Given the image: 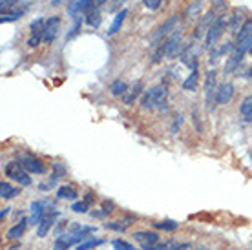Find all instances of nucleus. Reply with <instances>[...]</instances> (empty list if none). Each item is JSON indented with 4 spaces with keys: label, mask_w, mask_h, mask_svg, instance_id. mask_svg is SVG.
<instances>
[{
    "label": "nucleus",
    "mask_w": 252,
    "mask_h": 250,
    "mask_svg": "<svg viewBox=\"0 0 252 250\" xmlns=\"http://www.w3.org/2000/svg\"><path fill=\"white\" fill-rule=\"evenodd\" d=\"M9 214V208H4L2 212H0V219H6V216Z\"/></svg>",
    "instance_id": "a18cd8bd"
},
{
    "label": "nucleus",
    "mask_w": 252,
    "mask_h": 250,
    "mask_svg": "<svg viewBox=\"0 0 252 250\" xmlns=\"http://www.w3.org/2000/svg\"><path fill=\"white\" fill-rule=\"evenodd\" d=\"M19 188H15V187H11L9 183H6V181H2L0 183V195L4 197V199H13V197H17L19 195Z\"/></svg>",
    "instance_id": "aec40b11"
},
{
    "label": "nucleus",
    "mask_w": 252,
    "mask_h": 250,
    "mask_svg": "<svg viewBox=\"0 0 252 250\" xmlns=\"http://www.w3.org/2000/svg\"><path fill=\"white\" fill-rule=\"evenodd\" d=\"M154 226H156V228H159V230L174 232V230H177L179 223H177V221H174V219H166V221H158V223H154Z\"/></svg>",
    "instance_id": "cd10ccee"
},
{
    "label": "nucleus",
    "mask_w": 252,
    "mask_h": 250,
    "mask_svg": "<svg viewBox=\"0 0 252 250\" xmlns=\"http://www.w3.org/2000/svg\"><path fill=\"white\" fill-rule=\"evenodd\" d=\"M81 28V19H75V24H73V28H71V31L68 33V38H71L73 35L77 33V30Z\"/></svg>",
    "instance_id": "79ce46f5"
},
{
    "label": "nucleus",
    "mask_w": 252,
    "mask_h": 250,
    "mask_svg": "<svg viewBox=\"0 0 252 250\" xmlns=\"http://www.w3.org/2000/svg\"><path fill=\"white\" fill-rule=\"evenodd\" d=\"M166 99H168V92L164 86L150 88L143 99H141V106L145 110H164L166 108Z\"/></svg>",
    "instance_id": "f257e3e1"
},
{
    "label": "nucleus",
    "mask_w": 252,
    "mask_h": 250,
    "mask_svg": "<svg viewBox=\"0 0 252 250\" xmlns=\"http://www.w3.org/2000/svg\"><path fill=\"white\" fill-rule=\"evenodd\" d=\"M176 245H177L176 241H164V243H158L152 250H172Z\"/></svg>",
    "instance_id": "c9c22d12"
},
{
    "label": "nucleus",
    "mask_w": 252,
    "mask_h": 250,
    "mask_svg": "<svg viewBox=\"0 0 252 250\" xmlns=\"http://www.w3.org/2000/svg\"><path fill=\"white\" fill-rule=\"evenodd\" d=\"M241 59H243V53H241L240 50H234L232 53H230V57H228L227 64H225V73H232L234 69L240 66Z\"/></svg>",
    "instance_id": "2eb2a0df"
},
{
    "label": "nucleus",
    "mask_w": 252,
    "mask_h": 250,
    "mask_svg": "<svg viewBox=\"0 0 252 250\" xmlns=\"http://www.w3.org/2000/svg\"><path fill=\"white\" fill-rule=\"evenodd\" d=\"M243 19V9H234L232 13V19H230V30L234 31H238V22H241Z\"/></svg>",
    "instance_id": "7c9ffc66"
},
{
    "label": "nucleus",
    "mask_w": 252,
    "mask_h": 250,
    "mask_svg": "<svg viewBox=\"0 0 252 250\" xmlns=\"http://www.w3.org/2000/svg\"><path fill=\"white\" fill-rule=\"evenodd\" d=\"M59 30H61V19L59 17H50L46 20L44 26V42L51 44L59 35Z\"/></svg>",
    "instance_id": "9d476101"
},
{
    "label": "nucleus",
    "mask_w": 252,
    "mask_h": 250,
    "mask_svg": "<svg viewBox=\"0 0 252 250\" xmlns=\"http://www.w3.org/2000/svg\"><path fill=\"white\" fill-rule=\"evenodd\" d=\"M141 90H143V86H141V82H137V84H133V86L130 88V92H126V95L123 97V100H125L126 104H132L133 100L137 99V95L141 94Z\"/></svg>",
    "instance_id": "a878e982"
},
{
    "label": "nucleus",
    "mask_w": 252,
    "mask_h": 250,
    "mask_svg": "<svg viewBox=\"0 0 252 250\" xmlns=\"http://www.w3.org/2000/svg\"><path fill=\"white\" fill-rule=\"evenodd\" d=\"M179 46H181V31H179V30H176L170 37L164 40V42L159 44L158 50H156V53H154V57H152L150 62L158 64L161 59H164V57H172L177 50H179Z\"/></svg>",
    "instance_id": "f03ea898"
},
{
    "label": "nucleus",
    "mask_w": 252,
    "mask_h": 250,
    "mask_svg": "<svg viewBox=\"0 0 252 250\" xmlns=\"http://www.w3.org/2000/svg\"><path fill=\"white\" fill-rule=\"evenodd\" d=\"M249 53H251V55H252V48H251V51H249Z\"/></svg>",
    "instance_id": "de8ad7c7"
},
{
    "label": "nucleus",
    "mask_w": 252,
    "mask_h": 250,
    "mask_svg": "<svg viewBox=\"0 0 252 250\" xmlns=\"http://www.w3.org/2000/svg\"><path fill=\"white\" fill-rule=\"evenodd\" d=\"M88 208H90V203L88 201H77V203H73L71 205V210L77 214H84V212H88Z\"/></svg>",
    "instance_id": "72a5a7b5"
},
{
    "label": "nucleus",
    "mask_w": 252,
    "mask_h": 250,
    "mask_svg": "<svg viewBox=\"0 0 252 250\" xmlns=\"http://www.w3.org/2000/svg\"><path fill=\"white\" fill-rule=\"evenodd\" d=\"M197 82H199V71H197V68H195L190 71V75L183 81V88L187 90V92H195Z\"/></svg>",
    "instance_id": "6ab92c4d"
},
{
    "label": "nucleus",
    "mask_w": 252,
    "mask_h": 250,
    "mask_svg": "<svg viewBox=\"0 0 252 250\" xmlns=\"http://www.w3.org/2000/svg\"><path fill=\"white\" fill-rule=\"evenodd\" d=\"M240 113L247 121H252V95H249V97L243 99V102H241V106H240Z\"/></svg>",
    "instance_id": "b1692460"
},
{
    "label": "nucleus",
    "mask_w": 252,
    "mask_h": 250,
    "mask_svg": "<svg viewBox=\"0 0 252 250\" xmlns=\"http://www.w3.org/2000/svg\"><path fill=\"white\" fill-rule=\"evenodd\" d=\"M24 15V11L22 9H17V11H9V13H2V17H0V22L2 24H6V22H13V20H17V19H20Z\"/></svg>",
    "instance_id": "c756f323"
},
{
    "label": "nucleus",
    "mask_w": 252,
    "mask_h": 250,
    "mask_svg": "<svg viewBox=\"0 0 252 250\" xmlns=\"http://www.w3.org/2000/svg\"><path fill=\"white\" fill-rule=\"evenodd\" d=\"M123 2H126V0H112V4H110V7H112V9H115V7L123 6Z\"/></svg>",
    "instance_id": "c03bdc74"
},
{
    "label": "nucleus",
    "mask_w": 252,
    "mask_h": 250,
    "mask_svg": "<svg viewBox=\"0 0 252 250\" xmlns=\"http://www.w3.org/2000/svg\"><path fill=\"white\" fill-rule=\"evenodd\" d=\"M114 250H137L132 243H128L125 239H114Z\"/></svg>",
    "instance_id": "473e14b6"
},
{
    "label": "nucleus",
    "mask_w": 252,
    "mask_h": 250,
    "mask_svg": "<svg viewBox=\"0 0 252 250\" xmlns=\"http://www.w3.org/2000/svg\"><path fill=\"white\" fill-rule=\"evenodd\" d=\"M112 210H114V203H112V201H104V203H102V210H101V212H97V216H102V214H110Z\"/></svg>",
    "instance_id": "4c0bfd02"
},
{
    "label": "nucleus",
    "mask_w": 252,
    "mask_h": 250,
    "mask_svg": "<svg viewBox=\"0 0 252 250\" xmlns=\"http://www.w3.org/2000/svg\"><path fill=\"white\" fill-rule=\"evenodd\" d=\"M106 0H90V4H88V9H86V13H90V11H97L99 7L104 4Z\"/></svg>",
    "instance_id": "e433bc0d"
},
{
    "label": "nucleus",
    "mask_w": 252,
    "mask_h": 250,
    "mask_svg": "<svg viewBox=\"0 0 252 250\" xmlns=\"http://www.w3.org/2000/svg\"><path fill=\"white\" fill-rule=\"evenodd\" d=\"M71 245H68L66 241H64L63 238H57V241H55V247H53V250H68Z\"/></svg>",
    "instance_id": "58836bf2"
},
{
    "label": "nucleus",
    "mask_w": 252,
    "mask_h": 250,
    "mask_svg": "<svg viewBox=\"0 0 252 250\" xmlns=\"http://www.w3.org/2000/svg\"><path fill=\"white\" fill-rule=\"evenodd\" d=\"M216 81H218V73L214 69H208L207 79H205V102H207V110H214L216 104Z\"/></svg>",
    "instance_id": "39448f33"
},
{
    "label": "nucleus",
    "mask_w": 252,
    "mask_h": 250,
    "mask_svg": "<svg viewBox=\"0 0 252 250\" xmlns=\"http://www.w3.org/2000/svg\"><path fill=\"white\" fill-rule=\"evenodd\" d=\"M179 125H183V117L177 113L176 121H174V128H172V131H174V133H177V130H179Z\"/></svg>",
    "instance_id": "a19ab883"
},
{
    "label": "nucleus",
    "mask_w": 252,
    "mask_h": 250,
    "mask_svg": "<svg viewBox=\"0 0 252 250\" xmlns=\"http://www.w3.org/2000/svg\"><path fill=\"white\" fill-rule=\"evenodd\" d=\"M161 2H163V0H143L145 7H148V9H158V7L161 6Z\"/></svg>",
    "instance_id": "ea45409f"
},
{
    "label": "nucleus",
    "mask_w": 252,
    "mask_h": 250,
    "mask_svg": "<svg viewBox=\"0 0 252 250\" xmlns=\"http://www.w3.org/2000/svg\"><path fill=\"white\" fill-rule=\"evenodd\" d=\"M251 48H252V19H249L240 28L238 40H236V50H240L245 55L247 51H251Z\"/></svg>",
    "instance_id": "20e7f679"
},
{
    "label": "nucleus",
    "mask_w": 252,
    "mask_h": 250,
    "mask_svg": "<svg viewBox=\"0 0 252 250\" xmlns=\"http://www.w3.org/2000/svg\"><path fill=\"white\" fill-rule=\"evenodd\" d=\"M26 226H28V219H20V223H17L15 226H11L7 230V238L9 239H19L22 234H24Z\"/></svg>",
    "instance_id": "412c9836"
},
{
    "label": "nucleus",
    "mask_w": 252,
    "mask_h": 250,
    "mask_svg": "<svg viewBox=\"0 0 252 250\" xmlns=\"http://www.w3.org/2000/svg\"><path fill=\"white\" fill-rule=\"evenodd\" d=\"M86 24H88V26H94V28H97V26L101 24L99 9H97V11H90V13H86Z\"/></svg>",
    "instance_id": "2f4dec72"
},
{
    "label": "nucleus",
    "mask_w": 252,
    "mask_h": 250,
    "mask_svg": "<svg viewBox=\"0 0 252 250\" xmlns=\"http://www.w3.org/2000/svg\"><path fill=\"white\" fill-rule=\"evenodd\" d=\"M110 92H112V95H115V97H125L126 92H128V86H126V82L117 79V81H114L110 84Z\"/></svg>",
    "instance_id": "4be33fe9"
},
{
    "label": "nucleus",
    "mask_w": 252,
    "mask_h": 250,
    "mask_svg": "<svg viewBox=\"0 0 252 250\" xmlns=\"http://www.w3.org/2000/svg\"><path fill=\"white\" fill-rule=\"evenodd\" d=\"M57 197L59 199H77V190L69 185H64L57 190Z\"/></svg>",
    "instance_id": "5701e85b"
},
{
    "label": "nucleus",
    "mask_w": 252,
    "mask_h": 250,
    "mask_svg": "<svg viewBox=\"0 0 252 250\" xmlns=\"http://www.w3.org/2000/svg\"><path fill=\"white\" fill-rule=\"evenodd\" d=\"M133 238H135V241H137L141 247H143V250H152L156 245L159 243V234L158 232H135L133 234Z\"/></svg>",
    "instance_id": "1a4fd4ad"
},
{
    "label": "nucleus",
    "mask_w": 252,
    "mask_h": 250,
    "mask_svg": "<svg viewBox=\"0 0 252 250\" xmlns=\"http://www.w3.org/2000/svg\"><path fill=\"white\" fill-rule=\"evenodd\" d=\"M95 226H82V225H71V232L69 234H75V236H82V238H88V234H94Z\"/></svg>",
    "instance_id": "c85d7f7f"
},
{
    "label": "nucleus",
    "mask_w": 252,
    "mask_h": 250,
    "mask_svg": "<svg viewBox=\"0 0 252 250\" xmlns=\"http://www.w3.org/2000/svg\"><path fill=\"white\" fill-rule=\"evenodd\" d=\"M0 2H2V9H6L7 6H11V4L19 2V0H0Z\"/></svg>",
    "instance_id": "37998d69"
},
{
    "label": "nucleus",
    "mask_w": 252,
    "mask_h": 250,
    "mask_svg": "<svg viewBox=\"0 0 252 250\" xmlns=\"http://www.w3.org/2000/svg\"><path fill=\"white\" fill-rule=\"evenodd\" d=\"M126 15H128V9H121L117 15H115L114 22L110 24V28H108V35H115V33L121 30V26H123V22H125Z\"/></svg>",
    "instance_id": "f3484780"
},
{
    "label": "nucleus",
    "mask_w": 252,
    "mask_h": 250,
    "mask_svg": "<svg viewBox=\"0 0 252 250\" xmlns=\"http://www.w3.org/2000/svg\"><path fill=\"white\" fill-rule=\"evenodd\" d=\"M201 7H203L201 0H194V2L189 6V9H187V17H194V15H197V13L201 11Z\"/></svg>",
    "instance_id": "f704fd0d"
},
{
    "label": "nucleus",
    "mask_w": 252,
    "mask_h": 250,
    "mask_svg": "<svg viewBox=\"0 0 252 250\" xmlns=\"http://www.w3.org/2000/svg\"><path fill=\"white\" fill-rule=\"evenodd\" d=\"M19 163L22 164V168L28 172V174H44L46 172V166L42 164V161L40 159H37V157L30 156V154H24V156H20Z\"/></svg>",
    "instance_id": "0eeeda50"
},
{
    "label": "nucleus",
    "mask_w": 252,
    "mask_h": 250,
    "mask_svg": "<svg viewBox=\"0 0 252 250\" xmlns=\"http://www.w3.org/2000/svg\"><path fill=\"white\" fill-rule=\"evenodd\" d=\"M44 219V203L42 201H33L32 203V223H40Z\"/></svg>",
    "instance_id": "dca6fc26"
},
{
    "label": "nucleus",
    "mask_w": 252,
    "mask_h": 250,
    "mask_svg": "<svg viewBox=\"0 0 252 250\" xmlns=\"http://www.w3.org/2000/svg\"><path fill=\"white\" fill-rule=\"evenodd\" d=\"M249 75H251V77H252V68H251V69H249Z\"/></svg>",
    "instance_id": "49530a36"
},
{
    "label": "nucleus",
    "mask_w": 252,
    "mask_h": 250,
    "mask_svg": "<svg viewBox=\"0 0 252 250\" xmlns=\"http://www.w3.org/2000/svg\"><path fill=\"white\" fill-rule=\"evenodd\" d=\"M223 31H225V19H223V17H218L214 24L208 28L207 37H205V44H207L210 50L216 48V44H218V40L221 38Z\"/></svg>",
    "instance_id": "423d86ee"
},
{
    "label": "nucleus",
    "mask_w": 252,
    "mask_h": 250,
    "mask_svg": "<svg viewBox=\"0 0 252 250\" xmlns=\"http://www.w3.org/2000/svg\"><path fill=\"white\" fill-rule=\"evenodd\" d=\"M55 219H57V212H53L51 216H46V218L38 223V228H37L38 238H44L46 234L51 230V226H53V223H55Z\"/></svg>",
    "instance_id": "4468645a"
},
{
    "label": "nucleus",
    "mask_w": 252,
    "mask_h": 250,
    "mask_svg": "<svg viewBox=\"0 0 252 250\" xmlns=\"http://www.w3.org/2000/svg\"><path fill=\"white\" fill-rule=\"evenodd\" d=\"M102 243H104L102 239H94V238H90V239H84L82 243L77 245L75 250H94V249H97V247H101Z\"/></svg>",
    "instance_id": "393cba45"
},
{
    "label": "nucleus",
    "mask_w": 252,
    "mask_h": 250,
    "mask_svg": "<svg viewBox=\"0 0 252 250\" xmlns=\"http://www.w3.org/2000/svg\"><path fill=\"white\" fill-rule=\"evenodd\" d=\"M176 24H177V15H172L170 19L164 20L163 24L159 26L158 31L154 33V37H152V40H154V42H158V40H161L163 37H166L168 33H174V31H176V30H174V26H176Z\"/></svg>",
    "instance_id": "9b49d317"
},
{
    "label": "nucleus",
    "mask_w": 252,
    "mask_h": 250,
    "mask_svg": "<svg viewBox=\"0 0 252 250\" xmlns=\"http://www.w3.org/2000/svg\"><path fill=\"white\" fill-rule=\"evenodd\" d=\"M216 11H208L205 17H203L201 20H199V24H197V28H195V33H194V38H197L201 33H207L208 31V28L214 24L216 22Z\"/></svg>",
    "instance_id": "ddd939ff"
},
{
    "label": "nucleus",
    "mask_w": 252,
    "mask_h": 250,
    "mask_svg": "<svg viewBox=\"0 0 252 250\" xmlns=\"http://www.w3.org/2000/svg\"><path fill=\"white\" fill-rule=\"evenodd\" d=\"M133 223L132 218H126V219H117V221H112V223H104V226L106 228H110V230H117V232H125L128 226Z\"/></svg>",
    "instance_id": "a211bd4d"
},
{
    "label": "nucleus",
    "mask_w": 252,
    "mask_h": 250,
    "mask_svg": "<svg viewBox=\"0 0 252 250\" xmlns=\"http://www.w3.org/2000/svg\"><path fill=\"white\" fill-rule=\"evenodd\" d=\"M234 95V84L223 82L216 92V104H228Z\"/></svg>",
    "instance_id": "f8f14e48"
},
{
    "label": "nucleus",
    "mask_w": 252,
    "mask_h": 250,
    "mask_svg": "<svg viewBox=\"0 0 252 250\" xmlns=\"http://www.w3.org/2000/svg\"><path fill=\"white\" fill-rule=\"evenodd\" d=\"M64 172H66V170H64V166H61L59 163H55V164H53V175H51L50 183H48V185H44L42 188H50V187H53V185H55V183H57L59 179H61V177L64 175Z\"/></svg>",
    "instance_id": "bb28decb"
},
{
    "label": "nucleus",
    "mask_w": 252,
    "mask_h": 250,
    "mask_svg": "<svg viewBox=\"0 0 252 250\" xmlns=\"http://www.w3.org/2000/svg\"><path fill=\"white\" fill-rule=\"evenodd\" d=\"M44 26L46 20L42 19H35L32 22V35L28 38V46L30 48H37L38 44L44 40Z\"/></svg>",
    "instance_id": "6e6552de"
},
{
    "label": "nucleus",
    "mask_w": 252,
    "mask_h": 250,
    "mask_svg": "<svg viewBox=\"0 0 252 250\" xmlns=\"http://www.w3.org/2000/svg\"><path fill=\"white\" fill-rule=\"evenodd\" d=\"M4 172H6V175L9 179H13L15 183H19L20 187H30V185H32V177H30V174L22 168V164H20L19 161L7 163Z\"/></svg>",
    "instance_id": "7ed1b4c3"
}]
</instances>
